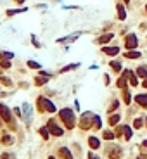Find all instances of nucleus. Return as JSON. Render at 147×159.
<instances>
[{
  "mask_svg": "<svg viewBox=\"0 0 147 159\" xmlns=\"http://www.w3.org/2000/svg\"><path fill=\"white\" fill-rule=\"evenodd\" d=\"M59 116L66 123V128H73L74 126V116H73V111L71 109H63V111L59 112Z\"/></svg>",
  "mask_w": 147,
  "mask_h": 159,
  "instance_id": "obj_1",
  "label": "nucleus"
},
{
  "mask_svg": "<svg viewBox=\"0 0 147 159\" xmlns=\"http://www.w3.org/2000/svg\"><path fill=\"white\" fill-rule=\"evenodd\" d=\"M38 107H40V111H48V112L56 111V106H54L50 101H47L45 97H40V99H38Z\"/></svg>",
  "mask_w": 147,
  "mask_h": 159,
  "instance_id": "obj_2",
  "label": "nucleus"
},
{
  "mask_svg": "<svg viewBox=\"0 0 147 159\" xmlns=\"http://www.w3.org/2000/svg\"><path fill=\"white\" fill-rule=\"evenodd\" d=\"M31 114H33V109H31V106H30V104H24V106H23V112H21L23 121L30 123V121H31Z\"/></svg>",
  "mask_w": 147,
  "mask_h": 159,
  "instance_id": "obj_3",
  "label": "nucleus"
},
{
  "mask_svg": "<svg viewBox=\"0 0 147 159\" xmlns=\"http://www.w3.org/2000/svg\"><path fill=\"white\" fill-rule=\"evenodd\" d=\"M0 116L4 118L5 123H12V114H11V111H9V107L4 106V104H0Z\"/></svg>",
  "mask_w": 147,
  "mask_h": 159,
  "instance_id": "obj_4",
  "label": "nucleus"
},
{
  "mask_svg": "<svg viewBox=\"0 0 147 159\" xmlns=\"http://www.w3.org/2000/svg\"><path fill=\"white\" fill-rule=\"evenodd\" d=\"M137 45H138V42H137V37H135V35H128V37L125 38V47L128 48V50L135 48Z\"/></svg>",
  "mask_w": 147,
  "mask_h": 159,
  "instance_id": "obj_5",
  "label": "nucleus"
},
{
  "mask_svg": "<svg viewBox=\"0 0 147 159\" xmlns=\"http://www.w3.org/2000/svg\"><path fill=\"white\" fill-rule=\"evenodd\" d=\"M47 128L50 130V133H52V135H56V137H61V135L64 133V130H63V128H59V126H57V125H56L54 121H48Z\"/></svg>",
  "mask_w": 147,
  "mask_h": 159,
  "instance_id": "obj_6",
  "label": "nucleus"
},
{
  "mask_svg": "<svg viewBox=\"0 0 147 159\" xmlns=\"http://www.w3.org/2000/svg\"><path fill=\"white\" fill-rule=\"evenodd\" d=\"M92 112H87V114H83V118H81V123H80V126L83 128V130H87V128H90V119H92Z\"/></svg>",
  "mask_w": 147,
  "mask_h": 159,
  "instance_id": "obj_7",
  "label": "nucleus"
},
{
  "mask_svg": "<svg viewBox=\"0 0 147 159\" xmlns=\"http://www.w3.org/2000/svg\"><path fill=\"white\" fill-rule=\"evenodd\" d=\"M135 102L138 106L147 107V94H138V95H135Z\"/></svg>",
  "mask_w": 147,
  "mask_h": 159,
  "instance_id": "obj_8",
  "label": "nucleus"
},
{
  "mask_svg": "<svg viewBox=\"0 0 147 159\" xmlns=\"http://www.w3.org/2000/svg\"><path fill=\"white\" fill-rule=\"evenodd\" d=\"M121 156V149L120 147H111L109 149V157L111 159H118Z\"/></svg>",
  "mask_w": 147,
  "mask_h": 159,
  "instance_id": "obj_9",
  "label": "nucleus"
},
{
  "mask_svg": "<svg viewBox=\"0 0 147 159\" xmlns=\"http://www.w3.org/2000/svg\"><path fill=\"white\" fill-rule=\"evenodd\" d=\"M102 52L107 54V55H116V54L120 52V48L118 47H104L102 48Z\"/></svg>",
  "mask_w": 147,
  "mask_h": 159,
  "instance_id": "obj_10",
  "label": "nucleus"
},
{
  "mask_svg": "<svg viewBox=\"0 0 147 159\" xmlns=\"http://www.w3.org/2000/svg\"><path fill=\"white\" fill-rule=\"evenodd\" d=\"M126 78H128V71H125V73L121 74V78L118 80V87L120 88H125L126 87Z\"/></svg>",
  "mask_w": 147,
  "mask_h": 159,
  "instance_id": "obj_11",
  "label": "nucleus"
},
{
  "mask_svg": "<svg viewBox=\"0 0 147 159\" xmlns=\"http://www.w3.org/2000/svg\"><path fill=\"white\" fill-rule=\"evenodd\" d=\"M59 154H61V157L63 159H73V156H71V152H69L66 147H63V149H59Z\"/></svg>",
  "mask_w": 147,
  "mask_h": 159,
  "instance_id": "obj_12",
  "label": "nucleus"
},
{
  "mask_svg": "<svg viewBox=\"0 0 147 159\" xmlns=\"http://www.w3.org/2000/svg\"><path fill=\"white\" fill-rule=\"evenodd\" d=\"M137 76H140V78H147V68H145V66L137 68Z\"/></svg>",
  "mask_w": 147,
  "mask_h": 159,
  "instance_id": "obj_13",
  "label": "nucleus"
},
{
  "mask_svg": "<svg viewBox=\"0 0 147 159\" xmlns=\"http://www.w3.org/2000/svg\"><path fill=\"white\" fill-rule=\"evenodd\" d=\"M88 145H90L92 149H99L100 142H99V140H97L95 137H90V138H88Z\"/></svg>",
  "mask_w": 147,
  "mask_h": 159,
  "instance_id": "obj_14",
  "label": "nucleus"
},
{
  "mask_svg": "<svg viewBox=\"0 0 147 159\" xmlns=\"http://www.w3.org/2000/svg\"><path fill=\"white\" fill-rule=\"evenodd\" d=\"M118 17H120L121 21H123V19H125V17H126V12H125V7L121 5V4H120V5H118Z\"/></svg>",
  "mask_w": 147,
  "mask_h": 159,
  "instance_id": "obj_15",
  "label": "nucleus"
},
{
  "mask_svg": "<svg viewBox=\"0 0 147 159\" xmlns=\"http://www.w3.org/2000/svg\"><path fill=\"white\" fill-rule=\"evenodd\" d=\"M109 40H113V33H107V35H104V37H100L97 42L99 43H107Z\"/></svg>",
  "mask_w": 147,
  "mask_h": 159,
  "instance_id": "obj_16",
  "label": "nucleus"
},
{
  "mask_svg": "<svg viewBox=\"0 0 147 159\" xmlns=\"http://www.w3.org/2000/svg\"><path fill=\"white\" fill-rule=\"evenodd\" d=\"M125 57H128V59H138V57H140V52L130 50V52H126V54H125Z\"/></svg>",
  "mask_w": 147,
  "mask_h": 159,
  "instance_id": "obj_17",
  "label": "nucleus"
},
{
  "mask_svg": "<svg viewBox=\"0 0 147 159\" xmlns=\"http://www.w3.org/2000/svg\"><path fill=\"white\" fill-rule=\"evenodd\" d=\"M47 78H48L47 74H43L42 78H37V80H35V83H37V85H45V83H47Z\"/></svg>",
  "mask_w": 147,
  "mask_h": 159,
  "instance_id": "obj_18",
  "label": "nucleus"
},
{
  "mask_svg": "<svg viewBox=\"0 0 147 159\" xmlns=\"http://www.w3.org/2000/svg\"><path fill=\"white\" fill-rule=\"evenodd\" d=\"M128 78H130V83H131L133 87H135L137 83H138V81H137V76H135L133 73H131V71H128Z\"/></svg>",
  "mask_w": 147,
  "mask_h": 159,
  "instance_id": "obj_19",
  "label": "nucleus"
},
{
  "mask_svg": "<svg viewBox=\"0 0 147 159\" xmlns=\"http://www.w3.org/2000/svg\"><path fill=\"white\" fill-rule=\"evenodd\" d=\"M123 133H125V138H126V140H130V138H131V130L128 126H123Z\"/></svg>",
  "mask_w": 147,
  "mask_h": 159,
  "instance_id": "obj_20",
  "label": "nucleus"
},
{
  "mask_svg": "<svg viewBox=\"0 0 147 159\" xmlns=\"http://www.w3.org/2000/svg\"><path fill=\"white\" fill-rule=\"evenodd\" d=\"M123 101H125V104H130L131 97H130V92H128V90H125V92H123Z\"/></svg>",
  "mask_w": 147,
  "mask_h": 159,
  "instance_id": "obj_21",
  "label": "nucleus"
},
{
  "mask_svg": "<svg viewBox=\"0 0 147 159\" xmlns=\"http://www.w3.org/2000/svg\"><path fill=\"white\" fill-rule=\"evenodd\" d=\"M111 68H113L116 73H118V71H121V64L118 62V61H114V62H111Z\"/></svg>",
  "mask_w": 147,
  "mask_h": 159,
  "instance_id": "obj_22",
  "label": "nucleus"
},
{
  "mask_svg": "<svg viewBox=\"0 0 147 159\" xmlns=\"http://www.w3.org/2000/svg\"><path fill=\"white\" fill-rule=\"evenodd\" d=\"M118 121H120V116H118V114H114V116L109 118V125H111V126H113V125H116Z\"/></svg>",
  "mask_w": 147,
  "mask_h": 159,
  "instance_id": "obj_23",
  "label": "nucleus"
},
{
  "mask_svg": "<svg viewBox=\"0 0 147 159\" xmlns=\"http://www.w3.org/2000/svg\"><path fill=\"white\" fill-rule=\"evenodd\" d=\"M142 125H144V119H142V118H137L135 123H133V126L135 128H142Z\"/></svg>",
  "mask_w": 147,
  "mask_h": 159,
  "instance_id": "obj_24",
  "label": "nucleus"
},
{
  "mask_svg": "<svg viewBox=\"0 0 147 159\" xmlns=\"http://www.w3.org/2000/svg\"><path fill=\"white\" fill-rule=\"evenodd\" d=\"M40 135L43 138H48V128H40Z\"/></svg>",
  "mask_w": 147,
  "mask_h": 159,
  "instance_id": "obj_25",
  "label": "nucleus"
},
{
  "mask_svg": "<svg viewBox=\"0 0 147 159\" xmlns=\"http://www.w3.org/2000/svg\"><path fill=\"white\" fill-rule=\"evenodd\" d=\"M28 66H30V68H33V69H40V64L35 62V61H30V62H28Z\"/></svg>",
  "mask_w": 147,
  "mask_h": 159,
  "instance_id": "obj_26",
  "label": "nucleus"
},
{
  "mask_svg": "<svg viewBox=\"0 0 147 159\" xmlns=\"http://www.w3.org/2000/svg\"><path fill=\"white\" fill-rule=\"evenodd\" d=\"M104 138H106V140H113V138H114V133H111V132H104Z\"/></svg>",
  "mask_w": 147,
  "mask_h": 159,
  "instance_id": "obj_27",
  "label": "nucleus"
},
{
  "mask_svg": "<svg viewBox=\"0 0 147 159\" xmlns=\"http://www.w3.org/2000/svg\"><path fill=\"white\" fill-rule=\"evenodd\" d=\"M2 68H5V69L11 68V59H9V61H7V59H4V61H2Z\"/></svg>",
  "mask_w": 147,
  "mask_h": 159,
  "instance_id": "obj_28",
  "label": "nucleus"
},
{
  "mask_svg": "<svg viewBox=\"0 0 147 159\" xmlns=\"http://www.w3.org/2000/svg\"><path fill=\"white\" fill-rule=\"evenodd\" d=\"M11 57H12L11 52H2L0 54V59H11Z\"/></svg>",
  "mask_w": 147,
  "mask_h": 159,
  "instance_id": "obj_29",
  "label": "nucleus"
},
{
  "mask_svg": "<svg viewBox=\"0 0 147 159\" xmlns=\"http://www.w3.org/2000/svg\"><path fill=\"white\" fill-rule=\"evenodd\" d=\"M74 68H78V64H71V66H66V68L63 69V73H64V71H69V69H74Z\"/></svg>",
  "mask_w": 147,
  "mask_h": 159,
  "instance_id": "obj_30",
  "label": "nucleus"
},
{
  "mask_svg": "<svg viewBox=\"0 0 147 159\" xmlns=\"http://www.w3.org/2000/svg\"><path fill=\"white\" fill-rule=\"evenodd\" d=\"M2 142H4V143H5V145H7V143H11V142H12V138L9 137V135H7V137L4 138V140H2Z\"/></svg>",
  "mask_w": 147,
  "mask_h": 159,
  "instance_id": "obj_31",
  "label": "nucleus"
},
{
  "mask_svg": "<svg viewBox=\"0 0 147 159\" xmlns=\"http://www.w3.org/2000/svg\"><path fill=\"white\" fill-rule=\"evenodd\" d=\"M0 81H2L4 85H11V80H7V78H0Z\"/></svg>",
  "mask_w": 147,
  "mask_h": 159,
  "instance_id": "obj_32",
  "label": "nucleus"
},
{
  "mask_svg": "<svg viewBox=\"0 0 147 159\" xmlns=\"http://www.w3.org/2000/svg\"><path fill=\"white\" fill-rule=\"evenodd\" d=\"M116 107H118V102H113V106H111V111H114V109H116Z\"/></svg>",
  "mask_w": 147,
  "mask_h": 159,
  "instance_id": "obj_33",
  "label": "nucleus"
},
{
  "mask_svg": "<svg viewBox=\"0 0 147 159\" xmlns=\"http://www.w3.org/2000/svg\"><path fill=\"white\" fill-rule=\"evenodd\" d=\"M88 159H99V157H95V156H94V154H92V152H90V154H88Z\"/></svg>",
  "mask_w": 147,
  "mask_h": 159,
  "instance_id": "obj_34",
  "label": "nucleus"
},
{
  "mask_svg": "<svg viewBox=\"0 0 147 159\" xmlns=\"http://www.w3.org/2000/svg\"><path fill=\"white\" fill-rule=\"evenodd\" d=\"M142 145H144V147H147V140H144V143H142Z\"/></svg>",
  "mask_w": 147,
  "mask_h": 159,
  "instance_id": "obj_35",
  "label": "nucleus"
},
{
  "mask_svg": "<svg viewBox=\"0 0 147 159\" xmlns=\"http://www.w3.org/2000/svg\"><path fill=\"white\" fill-rule=\"evenodd\" d=\"M144 87H145V88H147V78H145V81H144Z\"/></svg>",
  "mask_w": 147,
  "mask_h": 159,
  "instance_id": "obj_36",
  "label": "nucleus"
},
{
  "mask_svg": "<svg viewBox=\"0 0 147 159\" xmlns=\"http://www.w3.org/2000/svg\"><path fill=\"white\" fill-rule=\"evenodd\" d=\"M16 2H19V4H23V2H24V0H16Z\"/></svg>",
  "mask_w": 147,
  "mask_h": 159,
  "instance_id": "obj_37",
  "label": "nucleus"
},
{
  "mask_svg": "<svg viewBox=\"0 0 147 159\" xmlns=\"http://www.w3.org/2000/svg\"><path fill=\"white\" fill-rule=\"evenodd\" d=\"M125 2H126V4H128V2H130V0H125Z\"/></svg>",
  "mask_w": 147,
  "mask_h": 159,
  "instance_id": "obj_38",
  "label": "nucleus"
},
{
  "mask_svg": "<svg viewBox=\"0 0 147 159\" xmlns=\"http://www.w3.org/2000/svg\"><path fill=\"white\" fill-rule=\"evenodd\" d=\"M137 159H142V157H137Z\"/></svg>",
  "mask_w": 147,
  "mask_h": 159,
  "instance_id": "obj_39",
  "label": "nucleus"
},
{
  "mask_svg": "<svg viewBox=\"0 0 147 159\" xmlns=\"http://www.w3.org/2000/svg\"><path fill=\"white\" fill-rule=\"evenodd\" d=\"M48 159H54V157H48Z\"/></svg>",
  "mask_w": 147,
  "mask_h": 159,
  "instance_id": "obj_40",
  "label": "nucleus"
},
{
  "mask_svg": "<svg viewBox=\"0 0 147 159\" xmlns=\"http://www.w3.org/2000/svg\"><path fill=\"white\" fill-rule=\"evenodd\" d=\"M145 11H147V5H145Z\"/></svg>",
  "mask_w": 147,
  "mask_h": 159,
  "instance_id": "obj_41",
  "label": "nucleus"
}]
</instances>
